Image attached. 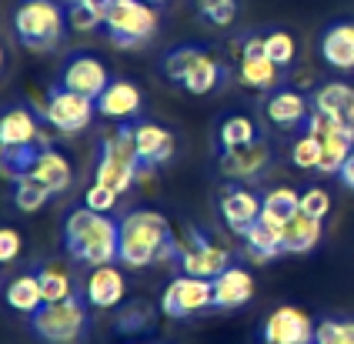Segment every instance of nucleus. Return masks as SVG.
<instances>
[{"instance_id": "nucleus-1", "label": "nucleus", "mask_w": 354, "mask_h": 344, "mask_svg": "<svg viewBox=\"0 0 354 344\" xmlns=\"http://www.w3.org/2000/svg\"><path fill=\"white\" fill-rule=\"evenodd\" d=\"M177 258V238L171 221L160 211H127L120 218V251L118 261L124 267H147V264Z\"/></svg>"}, {"instance_id": "nucleus-2", "label": "nucleus", "mask_w": 354, "mask_h": 344, "mask_svg": "<svg viewBox=\"0 0 354 344\" xmlns=\"http://www.w3.org/2000/svg\"><path fill=\"white\" fill-rule=\"evenodd\" d=\"M64 247L80 264H114L120 251V221L111 214H97L91 207H77L64 221Z\"/></svg>"}, {"instance_id": "nucleus-3", "label": "nucleus", "mask_w": 354, "mask_h": 344, "mask_svg": "<svg viewBox=\"0 0 354 344\" xmlns=\"http://www.w3.org/2000/svg\"><path fill=\"white\" fill-rule=\"evenodd\" d=\"M140 171H147L134 144V127L131 124H118L111 134H104L97 154V178L94 181L114 187L118 194L131 191V184L140 178Z\"/></svg>"}, {"instance_id": "nucleus-4", "label": "nucleus", "mask_w": 354, "mask_h": 344, "mask_svg": "<svg viewBox=\"0 0 354 344\" xmlns=\"http://www.w3.org/2000/svg\"><path fill=\"white\" fill-rule=\"evenodd\" d=\"M67 27V14L57 0H20L14 10V30L30 50L57 47Z\"/></svg>"}, {"instance_id": "nucleus-5", "label": "nucleus", "mask_w": 354, "mask_h": 344, "mask_svg": "<svg viewBox=\"0 0 354 344\" xmlns=\"http://www.w3.org/2000/svg\"><path fill=\"white\" fill-rule=\"evenodd\" d=\"M30 331L47 344H74L87 331V301L74 294L64 301H44L30 314Z\"/></svg>"}, {"instance_id": "nucleus-6", "label": "nucleus", "mask_w": 354, "mask_h": 344, "mask_svg": "<svg viewBox=\"0 0 354 344\" xmlns=\"http://www.w3.org/2000/svg\"><path fill=\"white\" fill-rule=\"evenodd\" d=\"M104 30L118 47H138L158 34V10L147 0H111Z\"/></svg>"}, {"instance_id": "nucleus-7", "label": "nucleus", "mask_w": 354, "mask_h": 344, "mask_svg": "<svg viewBox=\"0 0 354 344\" xmlns=\"http://www.w3.org/2000/svg\"><path fill=\"white\" fill-rule=\"evenodd\" d=\"M177 264H180L184 274L214 281L217 274H224L234 261H231V251H227L224 244L211 241V238L201 234V231H187V238L177 241Z\"/></svg>"}, {"instance_id": "nucleus-8", "label": "nucleus", "mask_w": 354, "mask_h": 344, "mask_svg": "<svg viewBox=\"0 0 354 344\" xmlns=\"http://www.w3.org/2000/svg\"><path fill=\"white\" fill-rule=\"evenodd\" d=\"M97 114V101L94 97H84L77 90L57 84L50 94H47V104H44V121L50 124L60 134H80L87 131L91 121Z\"/></svg>"}, {"instance_id": "nucleus-9", "label": "nucleus", "mask_w": 354, "mask_h": 344, "mask_svg": "<svg viewBox=\"0 0 354 344\" xmlns=\"http://www.w3.org/2000/svg\"><path fill=\"white\" fill-rule=\"evenodd\" d=\"M207 307H214V281L207 278L177 274L160 294V311L167 318H194Z\"/></svg>"}, {"instance_id": "nucleus-10", "label": "nucleus", "mask_w": 354, "mask_h": 344, "mask_svg": "<svg viewBox=\"0 0 354 344\" xmlns=\"http://www.w3.org/2000/svg\"><path fill=\"white\" fill-rule=\"evenodd\" d=\"M308 134H315L321 141V174H341L344 161L351 157L354 151V131L351 127H341L337 121H331L328 114L311 111L308 117Z\"/></svg>"}, {"instance_id": "nucleus-11", "label": "nucleus", "mask_w": 354, "mask_h": 344, "mask_svg": "<svg viewBox=\"0 0 354 344\" xmlns=\"http://www.w3.org/2000/svg\"><path fill=\"white\" fill-rule=\"evenodd\" d=\"M315 327L308 311H301L295 304H284L271 311L264 318V327H261V341L264 344H315Z\"/></svg>"}, {"instance_id": "nucleus-12", "label": "nucleus", "mask_w": 354, "mask_h": 344, "mask_svg": "<svg viewBox=\"0 0 354 344\" xmlns=\"http://www.w3.org/2000/svg\"><path fill=\"white\" fill-rule=\"evenodd\" d=\"M237 77L244 87L251 90H271L281 77V67H277L268 50H264V37H248L237 50Z\"/></svg>"}, {"instance_id": "nucleus-13", "label": "nucleus", "mask_w": 354, "mask_h": 344, "mask_svg": "<svg viewBox=\"0 0 354 344\" xmlns=\"http://www.w3.org/2000/svg\"><path fill=\"white\" fill-rule=\"evenodd\" d=\"M271 164V147L264 141L244 144V147H231V151H221L217 157V171L231 181H257Z\"/></svg>"}, {"instance_id": "nucleus-14", "label": "nucleus", "mask_w": 354, "mask_h": 344, "mask_svg": "<svg viewBox=\"0 0 354 344\" xmlns=\"http://www.w3.org/2000/svg\"><path fill=\"white\" fill-rule=\"evenodd\" d=\"M221 221L227 224L231 234H244L251 224L261 221V198H257L251 187H241V184H231L221 191Z\"/></svg>"}, {"instance_id": "nucleus-15", "label": "nucleus", "mask_w": 354, "mask_h": 344, "mask_svg": "<svg viewBox=\"0 0 354 344\" xmlns=\"http://www.w3.org/2000/svg\"><path fill=\"white\" fill-rule=\"evenodd\" d=\"M60 84L71 87V90H77V94H84V97H94L97 101L100 94L107 90V84H111V74H107L104 61L91 57V54H77V57H71V61L64 64Z\"/></svg>"}, {"instance_id": "nucleus-16", "label": "nucleus", "mask_w": 354, "mask_h": 344, "mask_svg": "<svg viewBox=\"0 0 354 344\" xmlns=\"http://www.w3.org/2000/svg\"><path fill=\"white\" fill-rule=\"evenodd\" d=\"M127 294V281L114 264H100V267H91L87 281H84V301L91 307H100V311H111L118 307Z\"/></svg>"}, {"instance_id": "nucleus-17", "label": "nucleus", "mask_w": 354, "mask_h": 344, "mask_svg": "<svg viewBox=\"0 0 354 344\" xmlns=\"http://www.w3.org/2000/svg\"><path fill=\"white\" fill-rule=\"evenodd\" d=\"M131 127H134V144H138V154L147 171H151V167H160V164H167L174 157L177 141L167 127L151 124V121H138V124H131Z\"/></svg>"}, {"instance_id": "nucleus-18", "label": "nucleus", "mask_w": 354, "mask_h": 344, "mask_svg": "<svg viewBox=\"0 0 354 344\" xmlns=\"http://www.w3.org/2000/svg\"><path fill=\"white\" fill-rule=\"evenodd\" d=\"M40 121L27 104H14L0 114V147H37Z\"/></svg>"}, {"instance_id": "nucleus-19", "label": "nucleus", "mask_w": 354, "mask_h": 344, "mask_svg": "<svg viewBox=\"0 0 354 344\" xmlns=\"http://www.w3.org/2000/svg\"><path fill=\"white\" fill-rule=\"evenodd\" d=\"M140 87L131 81H111L107 84V90L97 97V114L100 117H107V121H134L140 114Z\"/></svg>"}, {"instance_id": "nucleus-20", "label": "nucleus", "mask_w": 354, "mask_h": 344, "mask_svg": "<svg viewBox=\"0 0 354 344\" xmlns=\"http://www.w3.org/2000/svg\"><path fill=\"white\" fill-rule=\"evenodd\" d=\"M27 174H30L34 181L44 184L50 194H64V191L71 187V181H74L71 161H67L60 151H54V147H37V154H34V161L27 167Z\"/></svg>"}, {"instance_id": "nucleus-21", "label": "nucleus", "mask_w": 354, "mask_h": 344, "mask_svg": "<svg viewBox=\"0 0 354 344\" xmlns=\"http://www.w3.org/2000/svg\"><path fill=\"white\" fill-rule=\"evenodd\" d=\"M251 298H254V278H251L248 267L231 264L224 274L214 278V307H221V311L244 307Z\"/></svg>"}, {"instance_id": "nucleus-22", "label": "nucleus", "mask_w": 354, "mask_h": 344, "mask_svg": "<svg viewBox=\"0 0 354 344\" xmlns=\"http://www.w3.org/2000/svg\"><path fill=\"white\" fill-rule=\"evenodd\" d=\"M264 114H268V121L271 124L284 127V131H291V127L308 124V117H311V104H308V97H304L301 90L284 87V90H274V94L268 97Z\"/></svg>"}, {"instance_id": "nucleus-23", "label": "nucleus", "mask_w": 354, "mask_h": 344, "mask_svg": "<svg viewBox=\"0 0 354 344\" xmlns=\"http://www.w3.org/2000/svg\"><path fill=\"white\" fill-rule=\"evenodd\" d=\"M315 111L328 114L341 127H351L354 131V87L344 81H328L324 87H317Z\"/></svg>"}, {"instance_id": "nucleus-24", "label": "nucleus", "mask_w": 354, "mask_h": 344, "mask_svg": "<svg viewBox=\"0 0 354 344\" xmlns=\"http://www.w3.org/2000/svg\"><path fill=\"white\" fill-rule=\"evenodd\" d=\"M324 221H317L311 214L297 211L291 221H284L281 227V244H284V254H308L321 244V234H324Z\"/></svg>"}, {"instance_id": "nucleus-25", "label": "nucleus", "mask_w": 354, "mask_h": 344, "mask_svg": "<svg viewBox=\"0 0 354 344\" xmlns=\"http://www.w3.org/2000/svg\"><path fill=\"white\" fill-rule=\"evenodd\" d=\"M321 57L331 70H354V23H335L324 30Z\"/></svg>"}, {"instance_id": "nucleus-26", "label": "nucleus", "mask_w": 354, "mask_h": 344, "mask_svg": "<svg viewBox=\"0 0 354 344\" xmlns=\"http://www.w3.org/2000/svg\"><path fill=\"white\" fill-rule=\"evenodd\" d=\"M241 238H244V251H248V258H251V261H257V264L274 261L277 254H284V244H281V227H274V224H268V221L251 224Z\"/></svg>"}, {"instance_id": "nucleus-27", "label": "nucleus", "mask_w": 354, "mask_h": 344, "mask_svg": "<svg viewBox=\"0 0 354 344\" xmlns=\"http://www.w3.org/2000/svg\"><path fill=\"white\" fill-rule=\"evenodd\" d=\"M3 301H7L10 311H17V314H34L40 304H44V291H40L37 271H27V274L14 278V281L7 284V291H3Z\"/></svg>"}, {"instance_id": "nucleus-28", "label": "nucleus", "mask_w": 354, "mask_h": 344, "mask_svg": "<svg viewBox=\"0 0 354 344\" xmlns=\"http://www.w3.org/2000/svg\"><path fill=\"white\" fill-rule=\"evenodd\" d=\"M261 221L284 227V221H291L297 211H301V194L295 187H271L264 198H261Z\"/></svg>"}, {"instance_id": "nucleus-29", "label": "nucleus", "mask_w": 354, "mask_h": 344, "mask_svg": "<svg viewBox=\"0 0 354 344\" xmlns=\"http://www.w3.org/2000/svg\"><path fill=\"white\" fill-rule=\"evenodd\" d=\"M37 281H40V291H44V301H64V298H74L77 294L71 267L60 261H50V264H44V267H37Z\"/></svg>"}, {"instance_id": "nucleus-30", "label": "nucleus", "mask_w": 354, "mask_h": 344, "mask_svg": "<svg viewBox=\"0 0 354 344\" xmlns=\"http://www.w3.org/2000/svg\"><path fill=\"white\" fill-rule=\"evenodd\" d=\"M107 10H111V0H71L67 23H71V30H77V34H91V30L104 27Z\"/></svg>"}, {"instance_id": "nucleus-31", "label": "nucleus", "mask_w": 354, "mask_h": 344, "mask_svg": "<svg viewBox=\"0 0 354 344\" xmlns=\"http://www.w3.org/2000/svg\"><path fill=\"white\" fill-rule=\"evenodd\" d=\"M261 141L257 137V124L251 117H244V114H231V117H224L221 127H217V144H221V151H231V147H244V144H254Z\"/></svg>"}, {"instance_id": "nucleus-32", "label": "nucleus", "mask_w": 354, "mask_h": 344, "mask_svg": "<svg viewBox=\"0 0 354 344\" xmlns=\"http://www.w3.org/2000/svg\"><path fill=\"white\" fill-rule=\"evenodd\" d=\"M204 54H207V50H201V47H174V50H167V54H164L160 70L167 74V81L184 84L187 77H191V70L204 61Z\"/></svg>"}, {"instance_id": "nucleus-33", "label": "nucleus", "mask_w": 354, "mask_h": 344, "mask_svg": "<svg viewBox=\"0 0 354 344\" xmlns=\"http://www.w3.org/2000/svg\"><path fill=\"white\" fill-rule=\"evenodd\" d=\"M221 77H224V67L217 64V57L204 54V61H201L194 70H191V77L180 84V87H184L187 94H197V97H204V94H211L217 84H221Z\"/></svg>"}, {"instance_id": "nucleus-34", "label": "nucleus", "mask_w": 354, "mask_h": 344, "mask_svg": "<svg viewBox=\"0 0 354 344\" xmlns=\"http://www.w3.org/2000/svg\"><path fill=\"white\" fill-rule=\"evenodd\" d=\"M47 198H50V191H47L40 181H34L30 174H24V178H17V181H14V204H17L24 214H34V211H40V207L47 204Z\"/></svg>"}, {"instance_id": "nucleus-35", "label": "nucleus", "mask_w": 354, "mask_h": 344, "mask_svg": "<svg viewBox=\"0 0 354 344\" xmlns=\"http://www.w3.org/2000/svg\"><path fill=\"white\" fill-rule=\"evenodd\" d=\"M315 344H354L351 318H324L315 327Z\"/></svg>"}, {"instance_id": "nucleus-36", "label": "nucleus", "mask_w": 354, "mask_h": 344, "mask_svg": "<svg viewBox=\"0 0 354 344\" xmlns=\"http://www.w3.org/2000/svg\"><path fill=\"white\" fill-rule=\"evenodd\" d=\"M34 154H37V147H0V174L10 178V181L24 178Z\"/></svg>"}, {"instance_id": "nucleus-37", "label": "nucleus", "mask_w": 354, "mask_h": 344, "mask_svg": "<svg viewBox=\"0 0 354 344\" xmlns=\"http://www.w3.org/2000/svg\"><path fill=\"white\" fill-rule=\"evenodd\" d=\"M194 7L211 27H231L237 17V0H194Z\"/></svg>"}, {"instance_id": "nucleus-38", "label": "nucleus", "mask_w": 354, "mask_h": 344, "mask_svg": "<svg viewBox=\"0 0 354 344\" xmlns=\"http://www.w3.org/2000/svg\"><path fill=\"white\" fill-rule=\"evenodd\" d=\"M264 50H268V57L284 70V67H291L297 57V44L295 37L288 34V30H271L268 37H264Z\"/></svg>"}, {"instance_id": "nucleus-39", "label": "nucleus", "mask_w": 354, "mask_h": 344, "mask_svg": "<svg viewBox=\"0 0 354 344\" xmlns=\"http://www.w3.org/2000/svg\"><path fill=\"white\" fill-rule=\"evenodd\" d=\"M291 161H295V167H301V171H317L321 167V141H317L315 134H301L295 141V147H291Z\"/></svg>"}, {"instance_id": "nucleus-40", "label": "nucleus", "mask_w": 354, "mask_h": 344, "mask_svg": "<svg viewBox=\"0 0 354 344\" xmlns=\"http://www.w3.org/2000/svg\"><path fill=\"white\" fill-rule=\"evenodd\" d=\"M154 324V314H151V307L144 301H134L127 304L124 311L118 314V331H124V334H138V331H147Z\"/></svg>"}, {"instance_id": "nucleus-41", "label": "nucleus", "mask_w": 354, "mask_h": 344, "mask_svg": "<svg viewBox=\"0 0 354 344\" xmlns=\"http://www.w3.org/2000/svg\"><path fill=\"white\" fill-rule=\"evenodd\" d=\"M118 191L114 187H107V184L94 181L87 191H84V207H91V211H97V214H111L114 211V204H118Z\"/></svg>"}, {"instance_id": "nucleus-42", "label": "nucleus", "mask_w": 354, "mask_h": 344, "mask_svg": "<svg viewBox=\"0 0 354 344\" xmlns=\"http://www.w3.org/2000/svg\"><path fill=\"white\" fill-rule=\"evenodd\" d=\"M301 211L311 214V218H317V221H324V218L331 214V194H328L324 187H308V191H301Z\"/></svg>"}, {"instance_id": "nucleus-43", "label": "nucleus", "mask_w": 354, "mask_h": 344, "mask_svg": "<svg viewBox=\"0 0 354 344\" xmlns=\"http://www.w3.org/2000/svg\"><path fill=\"white\" fill-rule=\"evenodd\" d=\"M20 247H24V241H20L17 231L14 227H0V264L17 261Z\"/></svg>"}, {"instance_id": "nucleus-44", "label": "nucleus", "mask_w": 354, "mask_h": 344, "mask_svg": "<svg viewBox=\"0 0 354 344\" xmlns=\"http://www.w3.org/2000/svg\"><path fill=\"white\" fill-rule=\"evenodd\" d=\"M337 178H341V184H344V187H351V191H354V151H351V157L344 161V167H341V174H337Z\"/></svg>"}, {"instance_id": "nucleus-45", "label": "nucleus", "mask_w": 354, "mask_h": 344, "mask_svg": "<svg viewBox=\"0 0 354 344\" xmlns=\"http://www.w3.org/2000/svg\"><path fill=\"white\" fill-rule=\"evenodd\" d=\"M0 70H3V47H0Z\"/></svg>"}, {"instance_id": "nucleus-46", "label": "nucleus", "mask_w": 354, "mask_h": 344, "mask_svg": "<svg viewBox=\"0 0 354 344\" xmlns=\"http://www.w3.org/2000/svg\"><path fill=\"white\" fill-rule=\"evenodd\" d=\"M147 3H154V7H158V3H164V0H147Z\"/></svg>"}]
</instances>
